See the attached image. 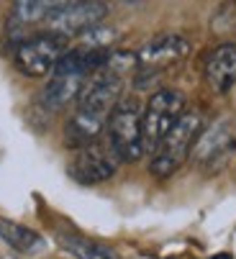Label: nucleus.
I'll list each match as a JSON object with an SVG mask.
<instances>
[{
  "label": "nucleus",
  "mask_w": 236,
  "mask_h": 259,
  "mask_svg": "<svg viewBox=\"0 0 236 259\" xmlns=\"http://www.w3.org/2000/svg\"><path fill=\"white\" fill-rule=\"evenodd\" d=\"M124 90V75L103 67L100 72L88 80L83 88L80 98H77V110L64 126V144L72 149H83L98 141V136L105 131L108 116L121 100Z\"/></svg>",
  "instance_id": "1"
},
{
  "label": "nucleus",
  "mask_w": 236,
  "mask_h": 259,
  "mask_svg": "<svg viewBox=\"0 0 236 259\" xmlns=\"http://www.w3.org/2000/svg\"><path fill=\"white\" fill-rule=\"evenodd\" d=\"M201 134H203V116H201V110H185V113L180 116V121L170 128V134L154 149L151 162H149V172L154 177H170V175H175L185 164V159L192 154Z\"/></svg>",
  "instance_id": "2"
},
{
  "label": "nucleus",
  "mask_w": 236,
  "mask_h": 259,
  "mask_svg": "<svg viewBox=\"0 0 236 259\" xmlns=\"http://www.w3.org/2000/svg\"><path fill=\"white\" fill-rule=\"evenodd\" d=\"M141 105L136 98H121L110 110L105 136L118 162H136L144 154V136H141Z\"/></svg>",
  "instance_id": "3"
},
{
  "label": "nucleus",
  "mask_w": 236,
  "mask_h": 259,
  "mask_svg": "<svg viewBox=\"0 0 236 259\" xmlns=\"http://www.w3.org/2000/svg\"><path fill=\"white\" fill-rule=\"evenodd\" d=\"M185 113V95L175 88H162L151 93L146 108L141 110V136H144V154H154L160 141L170 134V128Z\"/></svg>",
  "instance_id": "4"
},
{
  "label": "nucleus",
  "mask_w": 236,
  "mask_h": 259,
  "mask_svg": "<svg viewBox=\"0 0 236 259\" xmlns=\"http://www.w3.org/2000/svg\"><path fill=\"white\" fill-rule=\"evenodd\" d=\"M69 39L59 33H36L31 39L21 41L16 49V64L26 77H47L54 72L57 62L67 54Z\"/></svg>",
  "instance_id": "5"
},
{
  "label": "nucleus",
  "mask_w": 236,
  "mask_h": 259,
  "mask_svg": "<svg viewBox=\"0 0 236 259\" xmlns=\"http://www.w3.org/2000/svg\"><path fill=\"white\" fill-rule=\"evenodd\" d=\"M110 6L98 3V0H72V3H54V11L47 18V26L52 33H59L64 39L80 36L95 28L105 16Z\"/></svg>",
  "instance_id": "6"
},
{
  "label": "nucleus",
  "mask_w": 236,
  "mask_h": 259,
  "mask_svg": "<svg viewBox=\"0 0 236 259\" xmlns=\"http://www.w3.org/2000/svg\"><path fill=\"white\" fill-rule=\"evenodd\" d=\"M118 162L113 149L108 144H90V146H83V149H77L74 157L69 159V167L67 172L72 175V180L83 182V185H98V182H105L115 175L118 169Z\"/></svg>",
  "instance_id": "7"
},
{
  "label": "nucleus",
  "mask_w": 236,
  "mask_h": 259,
  "mask_svg": "<svg viewBox=\"0 0 236 259\" xmlns=\"http://www.w3.org/2000/svg\"><path fill=\"white\" fill-rule=\"evenodd\" d=\"M190 54V41L180 33H160L149 39L139 52H136V62L139 67H149V69H160L167 67L182 57Z\"/></svg>",
  "instance_id": "8"
},
{
  "label": "nucleus",
  "mask_w": 236,
  "mask_h": 259,
  "mask_svg": "<svg viewBox=\"0 0 236 259\" xmlns=\"http://www.w3.org/2000/svg\"><path fill=\"white\" fill-rule=\"evenodd\" d=\"M203 75L213 93L226 95L233 90L236 85V44L233 41H223L208 52Z\"/></svg>",
  "instance_id": "9"
},
{
  "label": "nucleus",
  "mask_w": 236,
  "mask_h": 259,
  "mask_svg": "<svg viewBox=\"0 0 236 259\" xmlns=\"http://www.w3.org/2000/svg\"><path fill=\"white\" fill-rule=\"evenodd\" d=\"M233 146H236V136H233L231 123L216 121L211 128H203L198 144H195V149H192V159L203 167H213L231 154Z\"/></svg>",
  "instance_id": "10"
},
{
  "label": "nucleus",
  "mask_w": 236,
  "mask_h": 259,
  "mask_svg": "<svg viewBox=\"0 0 236 259\" xmlns=\"http://www.w3.org/2000/svg\"><path fill=\"white\" fill-rule=\"evenodd\" d=\"M57 241L74 259H121L113 246H108L103 241H95L90 236H83V234H74V231H59Z\"/></svg>",
  "instance_id": "11"
},
{
  "label": "nucleus",
  "mask_w": 236,
  "mask_h": 259,
  "mask_svg": "<svg viewBox=\"0 0 236 259\" xmlns=\"http://www.w3.org/2000/svg\"><path fill=\"white\" fill-rule=\"evenodd\" d=\"M88 85L85 77H69V75H52L49 85L42 93V105L47 110H59L64 108L69 100L80 98L83 88Z\"/></svg>",
  "instance_id": "12"
},
{
  "label": "nucleus",
  "mask_w": 236,
  "mask_h": 259,
  "mask_svg": "<svg viewBox=\"0 0 236 259\" xmlns=\"http://www.w3.org/2000/svg\"><path fill=\"white\" fill-rule=\"evenodd\" d=\"M0 239H3L8 246H13L16 251H36L42 246V236H38L33 229L28 226H21L16 221H8V218H0Z\"/></svg>",
  "instance_id": "13"
},
{
  "label": "nucleus",
  "mask_w": 236,
  "mask_h": 259,
  "mask_svg": "<svg viewBox=\"0 0 236 259\" xmlns=\"http://www.w3.org/2000/svg\"><path fill=\"white\" fill-rule=\"evenodd\" d=\"M52 11H54V3H38V0H23V3H16L13 11H11L8 28L16 31V28L38 23V21H47Z\"/></svg>",
  "instance_id": "14"
},
{
  "label": "nucleus",
  "mask_w": 236,
  "mask_h": 259,
  "mask_svg": "<svg viewBox=\"0 0 236 259\" xmlns=\"http://www.w3.org/2000/svg\"><path fill=\"white\" fill-rule=\"evenodd\" d=\"M211 259H233V256H231L228 251H218V254H213Z\"/></svg>",
  "instance_id": "15"
}]
</instances>
